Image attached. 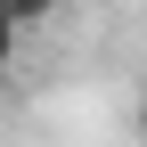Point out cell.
Instances as JSON below:
<instances>
[{
    "label": "cell",
    "mask_w": 147,
    "mask_h": 147,
    "mask_svg": "<svg viewBox=\"0 0 147 147\" xmlns=\"http://www.w3.org/2000/svg\"><path fill=\"white\" fill-rule=\"evenodd\" d=\"M131 115H139V139H147V82H139V106H131Z\"/></svg>",
    "instance_id": "3957f363"
},
{
    "label": "cell",
    "mask_w": 147,
    "mask_h": 147,
    "mask_svg": "<svg viewBox=\"0 0 147 147\" xmlns=\"http://www.w3.org/2000/svg\"><path fill=\"white\" fill-rule=\"evenodd\" d=\"M16 49H25V25H16V16L0 8V82H8V65H16Z\"/></svg>",
    "instance_id": "6da1fadb"
},
{
    "label": "cell",
    "mask_w": 147,
    "mask_h": 147,
    "mask_svg": "<svg viewBox=\"0 0 147 147\" xmlns=\"http://www.w3.org/2000/svg\"><path fill=\"white\" fill-rule=\"evenodd\" d=\"M0 8H8V16H16V25H41V16H57V8H65V0H0Z\"/></svg>",
    "instance_id": "7a4b0ae2"
}]
</instances>
